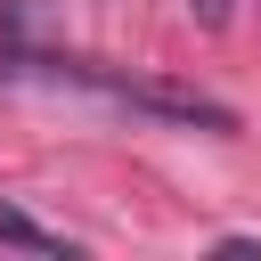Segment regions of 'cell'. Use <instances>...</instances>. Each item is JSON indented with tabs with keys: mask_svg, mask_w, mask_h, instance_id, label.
Returning a JSON list of instances; mask_svg holds the SVG:
<instances>
[{
	"mask_svg": "<svg viewBox=\"0 0 261 261\" xmlns=\"http://www.w3.org/2000/svg\"><path fill=\"white\" fill-rule=\"evenodd\" d=\"M8 73H33V82H57V90H90L106 106H130V114H155V122H196V130H237V114L188 82H163V73H130V65H106V57H33V49H0Z\"/></svg>",
	"mask_w": 261,
	"mask_h": 261,
	"instance_id": "1",
	"label": "cell"
},
{
	"mask_svg": "<svg viewBox=\"0 0 261 261\" xmlns=\"http://www.w3.org/2000/svg\"><path fill=\"white\" fill-rule=\"evenodd\" d=\"M0 245H8V253H41V261H73V245H65L57 228H41V220H24L16 204H0Z\"/></svg>",
	"mask_w": 261,
	"mask_h": 261,
	"instance_id": "2",
	"label": "cell"
},
{
	"mask_svg": "<svg viewBox=\"0 0 261 261\" xmlns=\"http://www.w3.org/2000/svg\"><path fill=\"white\" fill-rule=\"evenodd\" d=\"M188 16H196V24H212V33H220V24H228V16H237V0H188Z\"/></svg>",
	"mask_w": 261,
	"mask_h": 261,
	"instance_id": "3",
	"label": "cell"
}]
</instances>
